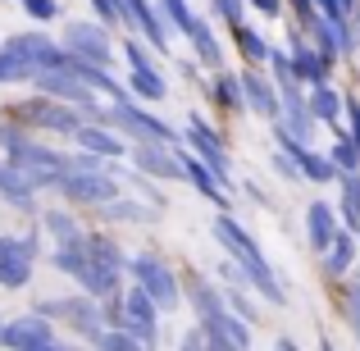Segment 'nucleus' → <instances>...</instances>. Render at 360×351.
Segmentation results:
<instances>
[{
  "label": "nucleus",
  "mask_w": 360,
  "mask_h": 351,
  "mask_svg": "<svg viewBox=\"0 0 360 351\" xmlns=\"http://www.w3.org/2000/svg\"><path fill=\"white\" fill-rule=\"evenodd\" d=\"M210 233H214V242L229 251V260L246 274V283H251V288L260 292L264 301H274V306H283V301H288V292H283V283H278V274H274V264L264 260V251L255 246V237L246 233L242 224L233 219V215H214V219H210Z\"/></svg>",
  "instance_id": "obj_1"
},
{
  "label": "nucleus",
  "mask_w": 360,
  "mask_h": 351,
  "mask_svg": "<svg viewBox=\"0 0 360 351\" xmlns=\"http://www.w3.org/2000/svg\"><path fill=\"white\" fill-rule=\"evenodd\" d=\"M0 146H5V165L18 169L37 192H55L60 174H69V151H55V146H46V141H37L32 132H23L18 123L9 128V137L0 141Z\"/></svg>",
  "instance_id": "obj_2"
},
{
  "label": "nucleus",
  "mask_w": 360,
  "mask_h": 351,
  "mask_svg": "<svg viewBox=\"0 0 360 351\" xmlns=\"http://www.w3.org/2000/svg\"><path fill=\"white\" fill-rule=\"evenodd\" d=\"M128 279L155 301V310H178L183 306V279L174 274V264L155 251H137L128 255Z\"/></svg>",
  "instance_id": "obj_3"
},
{
  "label": "nucleus",
  "mask_w": 360,
  "mask_h": 351,
  "mask_svg": "<svg viewBox=\"0 0 360 351\" xmlns=\"http://www.w3.org/2000/svg\"><path fill=\"white\" fill-rule=\"evenodd\" d=\"M101 123L115 128L123 141H160V146H178V132L169 128L160 115H150L137 101H123V106H105L101 110Z\"/></svg>",
  "instance_id": "obj_4"
},
{
  "label": "nucleus",
  "mask_w": 360,
  "mask_h": 351,
  "mask_svg": "<svg viewBox=\"0 0 360 351\" xmlns=\"http://www.w3.org/2000/svg\"><path fill=\"white\" fill-rule=\"evenodd\" d=\"M37 255H41V229H23V233L0 237V288L23 292L27 283H32Z\"/></svg>",
  "instance_id": "obj_5"
},
{
  "label": "nucleus",
  "mask_w": 360,
  "mask_h": 351,
  "mask_svg": "<svg viewBox=\"0 0 360 351\" xmlns=\"http://www.w3.org/2000/svg\"><path fill=\"white\" fill-rule=\"evenodd\" d=\"M14 123L23 132H55V137H73L87 119H82L73 106H64V101L32 96V101H18V106H14Z\"/></svg>",
  "instance_id": "obj_6"
},
{
  "label": "nucleus",
  "mask_w": 360,
  "mask_h": 351,
  "mask_svg": "<svg viewBox=\"0 0 360 351\" xmlns=\"http://www.w3.org/2000/svg\"><path fill=\"white\" fill-rule=\"evenodd\" d=\"M55 192L64 196L69 205H87V210H101V205H110L119 196V178H115V160H110L105 174H78V169H69V174H60V183H55Z\"/></svg>",
  "instance_id": "obj_7"
},
{
  "label": "nucleus",
  "mask_w": 360,
  "mask_h": 351,
  "mask_svg": "<svg viewBox=\"0 0 360 351\" xmlns=\"http://www.w3.org/2000/svg\"><path fill=\"white\" fill-rule=\"evenodd\" d=\"M123 333H132L146 351L160 347V310L137 283H123Z\"/></svg>",
  "instance_id": "obj_8"
},
{
  "label": "nucleus",
  "mask_w": 360,
  "mask_h": 351,
  "mask_svg": "<svg viewBox=\"0 0 360 351\" xmlns=\"http://www.w3.org/2000/svg\"><path fill=\"white\" fill-rule=\"evenodd\" d=\"M60 46L73 55V60L101 64V69H110V64H115V42H110L105 23H78V18H73V23L64 27V42Z\"/></svg>",
  "instance_id": "obj_9"
},
{
  "label": "nucleus",
  "mask_w": 360,
  "mask_h": 351,
  "mask_svg": "<svg viewBox=\"0 0 360 351\" xmlns=\"http://www.w3.org/2000/svg\"><path fill=\"white\" fill-rule=\"evenodd\" d=\"M128 160L141 178H160V183H183V160L178 146H160V141H132Z\"/></svg>",
  "instance_id": "obj_10"
},
{
  "label": "nucleus",
  "mask_w": 360,
  "mask_h": 351,
  "mask_svg": "<svg viewBox=\"0 0 360 351\" xmlns=\"http://www.w3.org/2000/svg\"><path fill=\"white\" fill-rule=\"evenodd\" d=\"M55 338H60V333H55V324H51V319H41L37 310L5 319V328H0V347H5V351H37V347L55 343Z\"/></svg>",
  "instance_id": "obj_11"
},
{
  "label": "nucleus",
  "mask_w": 360,
  "mask_h": 351,
  "mask_svg": "<svg viewBox=\"0 0 360 351\" xmlns=\"http://www.w3.org/2000/svg\"><path fill=\"white\" fill-rule=\"evenodd\" d=\"M187 141L196 146V160H205V165L219 174V183L229 187V151H224L219 132H214L201 115H187Z\"/></svg>",
  "instance_id": "obj_12"
},
{
  "label": "nucleus",
  "mask_w": 360,
  "mask_h": 351,
  "mask_svg": "<svg viewBox=\"0 0 360 351\" xmlns=\"http://www.w3.org/2000/svg\"><path fill=\"white\" fill-rule=\"evenodd\" d=\"M73 141H78V151L101 155V160H123V155H128V141H123L115 128H105L101 119H87L78 132H73Z\"/></svg>",
  "instance_id": "obj_13"
},
{
  "label": "nucleus",
  "mask_w": 360,
  "mask_h": 351,
  "mask_svg": "<svg viewBox=\"0 0 360 351\" xmlns=\"http://www.w3.org/2000/svg\"><path fill=\"white\" fill-rule=\"evenodd\" d=\"M178 160H183V183H192L196 192L205 196V201H214V205H229V187L219 183V174H214L205 160H196V155H187L183 146H178Z\"/></svg>",
  "instance_id": "obj_14"
},
{
  "label": "nucleus",
  "mask_w": 360,
  "mask_h": 351,
  "mask_svg": "<svg viewBox=\"0 0 360 351\" xmlns=\"http://www.w3.org/2000/svg\"><path fill=\"white\" fill-rule=\"evenodd\" d=\"M37 229L51 237V246H78L87 229H82V219L73 210H64V205H55V210H41L37 215Z\"/></svg>",
  "instance_id": "obj_15"
},
{
  "label": "nucleus",
  "mask_w": 360,
  "mask_h": 351,
  "mask_svg": "<svg viewBox=\"0 0 360 351\" xmlns=\"http://www.w3.org/2000/svg\"><path fill=\"white\" fill-rule=\"evenodd\" d=\"M187 306L196 310V324H210V319H219L224 310V288H214V283H205L201 274H187Z\"/></svg>",
  "instance_id": "obj_16"
},
{
  "label": "nucleus",
  "mask_w": 360,
  "mask_h": 351,
  "mask_svg": "<svg viewBox=\"0 0 360 351\" xmlns=\"http://www.w3.org/2000/svg\"><path fill=\"white\" fill-rule=\"evenodd\" d=\"M82 246H87V255H91V264H105V269H115V274H128V255H123V246H119V237H110L105 229H96V233H87V237H82Z\"/></svg>",
  "instance_id": "obj_17"
},
{
  "label": "nucleus",
  "mask_w": 360,
  "mask_h": 351,
  "mask_svg": "<svg viewBox=\"0 0 360 351\" xmlns=\"http://www.w3.org/2000/svg\"><path fill=\"white\" fill-rule=\"evenodd\" d=\"M292 73H297V82H310V87H319V82L328 78V55L310 51V46H301L297 37H292Z\"/></svg>",
  "instance_id": "obj_18"
},
{
  "label": "nucleus",
  "mask_w": 360,
  "mask_h": 351,
  "mask_svg": "<svg viewBox=\"0 0 360 351\" xmlns=\"http://www.w3.org/2000/svg\"><path fill=\"white\" fill-rule=\"evenodd\" d=\"M242 101H246V110H255V115L278 119V91H274L260 73H242Z\"/></svg>",
  "instance_id": "obj_19"
},
{
  "label": "nucleus",
  "mask_w": 360,
  "mask_h": 351,
  "mask_svg": "<svg viewBox=\"0 0 360 351\" xmlns=\"http://www.w3.org/2000/svg\"><path fill=\"white\" fill-rule=\"evenodd\" d=\"M306 233H310V246H315V251H328V246H333V237H338L333 205H324V201L310 205V210H306Z\"/></svg>",
  "instance_id": "obj_20"
},
{
  "label": "nucleus",
  "mask_w": 360,
  "mask_h": 351,
  "mask_svg": "<svg viewBox=\"0 0 360 351\" xmlns=\"http://www.w3.org/2000/svg\"><path fill=\"white\" fill-rule=\"evenodd\" d=\"M183 32H187V42H192V51L201 55V64H210V69H219V64H224V46H219V37L210 32V23L192 14V23H187Z\"/></svg>",
  "instance_id": "obj_21"
},
{
  "label": "nucleus",
  "mask_w": 360,
  "mask_h": 351,
  "mask_svg": "<svg viewBox=\"0 0 360 351\" xmlns=\"http://www.w3.org/2000/svg\"><path fill=\"white\" fill-rule=\"evenodd\" d=\"M0 196H5V205H14V210H23V215L37 210V187L9 165H5V178H0Z\"/></svg>",
  "instance_id": "obj_22"
},
{
  "label": "nucleus",
  "mask_w": 360,
  "mask_h": 351,
  "mask_svg": "<svg viewBox=\"0 0 360 351\" xmlns=\"http://www.w3.org/2000/svg\"><path fill=\"white\" fill-rule=\"evenodd\" d=\"M128 91H132V101H165L169 82L155 64H150V69H128Z\"/></svg>",
  "instance_id": "obj_23"
},
{
  "label": "nucleus",
  "mask_w": 360,
  "mask_h": 351,
  "mask_svg": "<svg viewBox=\"0 0 360 351\" xmlns=\"http://www.w3.org/2000/svg\"><path fill=\"white\" fill-rule=\"evenodd\" d=\"M101 219L105 224H146V219H155V215H150L146 201H132V196L119 192L110 205H101Z\"/></svg>",
  "instance_id": "obj_24"
},
{
  "label": "nucleus",
  "mask_w": 360,
  "mask_h": 351,
  "mask_svg": "<svg viewBox=\"0 0 360 351\" xmlns=\"http://www.w3.org/2000/svg\"><path fill=\"white\" fill-rule=\"evenodd\" d=\"M87 264H91V255H87L82 242L78 246H55V251H51V269H60L64 279H73V283L87 274Z\"/></svg>",
  "instance_id": "obj_25"
},
{
  "label": "nucleus",
  "mask_w": 360,
  "mask_h": 351,
  "mask_svg": "<svg viewBox=\"0 0 360 351\" xmlns=\"http://www.w3.org/2000/svg\"><path fill=\"white\" fill-rule=\"evenodd\" d=\"M210 91H214V106L219 110H246V101H242V78L238 73H214V82H210Z\"/></svg>",
  "instance_id": "obj_26"
},
{
  "label": "nucleus",
  "mask_w": 360,
  "mask_h": 351,
  "mask_svg": "<svg viewBox=\"0 0 360 351\" xmlns=\"http://www.w3.org/2000/svg\"><path fill=\"white\" fill-rule=\"evenodd\" d=\"M306 106H310V115H315L319 123H338V115H342V96H338L328 82H319V87L310 91Z\"/></svg>",
  "instance_id": "obj_27"
},
{
  "label": "nucleus",
  "mask_w": 360,
  "mask_h": 351,
  "mask_svg": "<svg viewBox=\"0 0 360 351\" xmlns=\"http://www.w3.org/2000/svg\"><path fill=\"white\" fill-rule=\"evenodd\" d=\"M233 37H238V51L246 55V64H264V60L274 55V51H269V42H264L255 27H246V23H242V27H233Z\"/></svg>",
  "instance_id": "obj_28"
},
{
  "label": "nucleus",
  "mask_w": 360,
  "mask_h": 351,
  "mask_svg": "<svg viewBox=\"0 0 360 351\" xmlns=\"http://www.w3.org/2000/svg\"><path fill=\"white\" fill-rule=\"evenodd\" d=\"M87 347L91 351H146L132 333H123V328H101V333L87 338Z\"/></svg>",
  "instance_id": "obj_29"
},
{
  "label": "nucleus",
  "mask_w": 360,
  "mask_h": 351,
  "mask_svg": "<svg viewBox=\"0 0 360 351\" xmlns=\"http://www.w3.org/2000/svg\"><path fill=\"white\" fill-rule=\"evenodd\" d=\"M352 255H356V237H342V233H338V237H333V246L324 251L328 274H347V269H352Z\"/></svg>",
  "instance_id": "obj_30"
},
{
  "label": "nucleus",
  "mask_w": 360,
  "mask_h": 351,
  "mask_svg": "<svg viewBox=\"0 0 360 351\" xmlns=\"http://www.w3.org/2000/svg\"><path fill=\"white\" fill-rule=\"evenodd\" d=\"M9 82H32V73L23 69V60L9 46H0V87H9Z\"/></svg>",
  "instance_id": "obj_31"
},
{
  "label": "nucleus",
  "mask_w": 360,
  "mask_h": 351,
  "mask_svg": "<svg viewBox=\"0 0 360 351\" xmlns=\"http://www.w3.org/2000/svg\"><path fill=\"white\" fill-rule=\"evenodd\" d=\"M18 9H23L32 23H55V18L64 14L60 9V0H18Z\"/></svg>",
  "instance_id": "obj_32"
},
{
  "label": "nucleus",
  "mask_w": 360,
  "mask_h": 351,
  "mask_svg": "<svg viewBox=\"0 0 360 351\" xmlns=\"http://www.w3.org/2000/svg\"><path fill=\"white\" fill-rule=\"evenodd\" d=\"M91 9H96V18L105 27H128V18H123V5L119 0H91Z\"/></svg>",
  "instance_id": "obj_33"
},
{
  "label": "nucleus",
  "mask_w": 360,
  "mask_h": 351,
  "mask_svg": "<svg viewBox=\"0 0 360 351\" xmlns=\"http://www.w3.org/2000/svg\"><path fill=\"white\" fill-rule=\"evenodd\" d=\"M128 183H132V187H137V192H141V196H146V201H150V205H155V210H165V196H160V187H155V183H150V178H141V174H137V169H132V174H128Z\"/></svg>",
  "instance_id": "obj_34"
},
{
  "label": "nucleus",
  "mask_w": 360,
  "mask_h": 351,
  "mask_svg": "<svg viewBox=\"0 0 360 351\" xmlns=\"http://www.w3.org/2000/svg\"><path fill=\"white\" fill-rule=\"evenodd\" d=\"M123 60H128V69H150V64H155L141 42H123Z\"/></svg>",
  "instance_id": "obj_35"
},
{
  "label": "nucleus",
  "mask_w": 360,
  "mask_h": 351,
  "mask_svg": "<svg viewBox=\"0 0 360 351\" xmlns=\"http://www.w3.org/2000/svg\"><path fill=\"white\" fill-rule=\"evenodd\" d=\"M356 165H360L356 146H352V141H338V146H333V169H347V174H356Z\"/></svg>",
  "instance_id": "obj_36"
},
{
  "label": "nucleus",
  "mask_w": 360,
  "mask_h": 351,
  "mask_svg": "<svg viewBox=\"0 0 360 351\" xmlns=\"http://www.w3.org/2000/svg\"><path fill=\"white\" fill-rule=\"evenodd\" d=\"M210 9L224 18V23H233V27H242V0H210Z\"/></svg>",
  "instance_id": "obj_37"
},
{
  "label": "nucleus",
  "mask_w": 360,
  "mask_h": 351,
  "mask_svg": "<svg viewBox=\"0 0 360 351\" xmlns=\"http://www.w3.org/2000/svg\"><path fill=\"white\" fill-rule=\"evenodd\" d=\"M119 5H123V18H128V27H137L141 18H146L150 9H155L150 0H119Z\"/></svg>",
  "instance_id": "obj_38"
},
{
  "label": "nucleus",
  "mask_w": 360,
  "mask_h": 351,
  "mask_svg": "<svg viewBox=\"0 0 360 351\" xmlns=\"http://www.w3.org/2000/svg\"><path fill=\"white\" fill-rule=\"evenodd\" d=\"M274 169H278V178H288V183H301V169H297V160H292L288 151L274 155Z\"/></svg>",
  "instance_id": "obj_39"
},
{
  "label": "nucleus",
  "mask_w": 360,
  "mask_h": 351,
  "mask_svg": "<svg viewBox=\"0 0 360 351\" xmlns=\"http://www.w3.org/2000/svg\"><path fill=\"white\" fill-rule=\"evenodd\" d=\"M201 333H205V351H242L238 343H229L219 328H201Z\"/></svg>",
  "instance_id": "obj_40"
},
{
  "label": "nucleus",
  "mask_w": 360,
  "mask_h": 351,
  "mask_svg": "<svg viewBox=\"0 0 360 351\" xmlns=\"http://www.w3.org/2000/svg\"><path fill=\"white\" fill-rule=\"evenodd\" d=\"M178 351H205V333H201V324H196V328H187V333H183V343H178Z\"/></svg>",
  "instance_id": "obj_41"
},
{
  "label": "nucleus",
  "mask_w": 360,
  "mask_h": 351,
  "mask_svg": "<svg viewBox=\"0 0 360 351\" xmlns=\"http://www.w3.org/2000/svg\"><path fill=\"white\" fill-rule=\"evenodd\" d=\"M352 146H356V155H360V106L352 101Z\"/></svg>",
  "instance_id": "obj_42"
},
{
  "label": "nucleus",
  "mask_w": 360,
  "mask_h": 351,
  "mask_svg": "<svg viewBox=\"0 0 360 351\" xmlns=\"http://www.w3.org/2000/svg\"><path fill=\"white\" fill-rule=\"evenodd\" d=\"M251 5L260 9V14H278V9H283V0H251Z\"/></svg>",
  "instance_id": "obj_43"
},
{
  "label": "nucleus",
  "mask_w": 360,
  "mask_h": 351,
  "mask_svg": "<svg viewBox=\"0 0 360 351\" xmlns=\"http://www.w3.org/2000/svg\"><path fill=\"white\" fill-rule=\"evenodd\" d=\"M274 351H301V347L292 343V338H278V343H274Z\"/></svg>",
  "instance_id": "obj_44"
},
{
  "label": "nucleus",
  "mask_w": 360,
  "mask_h": 351,
  "mask_svg": "<svg viewBox=\"0 0 360 351\" xmlns=\"http://www.w3.org/2000/svg\"><path fill=\"white\" fill-rule=\"evenodd\" d=\"M319 351H338V347H333V343H328V338H324V343H319Z\"/></svg>",
  "instance_id": "obj_45"
},
{
  "label": "nucleus",
  "mask_w": 360,
  "mask_h": 351,
  "mask_svg": "<svg viewBox=\"0 0 360 351\" xmlns=\"http://www.w3.org/2000/svg\"><path fill=\"white\" fill-rule=\"evenodd\" d=\"M352 292H360V269H356V283H352Z\"/></svg>",
  "instance_id": "obj_46"
},
{
  "label": "nucleus",
  "mask_w": 360,
  "mask_h": 351,
  "mask_svg": "<svg viewBox=\"0 0 360 351\" xmlns=\"http://www.w3.org/2000/svg\"><path fill=\"white\" fill-rule=\"evenodd\" d=\"M0 178H5V165H0Z\"/></svg>",
  "instance_id": "obj_47"
},
{
  "label": "nucleus",
  "mask_w": 360,
  "mask_h": 351,
  "mask_svg": "<svg viewBox=\"0 0 360 351\" xmlns=\"http://www.w3.org/2000/svg\"><path fill=\"white\" fill-rule=\"evenodd\" d=\"M0 5H5V0H0ZM14 5H18V0H14Z\"/></svg>",
  "instance_id": "obj_48"
},
{
  "label": "nucleus",
  "mask_w": 360,
  "mask_h": 351,
  "mask_svg": "<svg viewBox=\"0 0 360 351\" xmlns=\"http://www.w3.org/2000/svg\"><path fill=\"white\" fill-rule=\"evenodd\" d=\"M0 328H5V319H0Z\"/></svg>",
  "instance_id": "obj_49"
}]
</instances>
